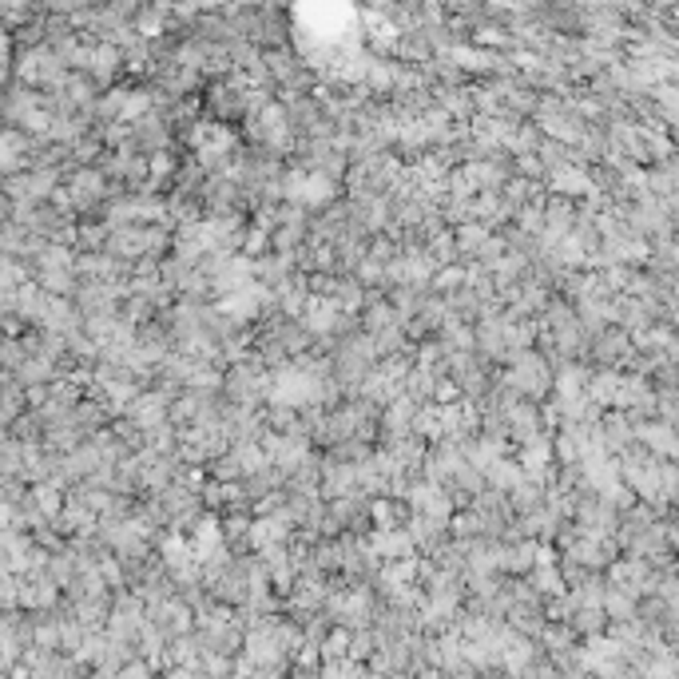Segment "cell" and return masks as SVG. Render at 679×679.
I'll return each mask as SVG.
<instances>
[{"instance_id":"cell-1","label":"cell","mask_w":679,"mask_h":679,"mask_svg":"<svg viewBox=\"0 0 679 679\" xmlns=\"http://www.w3.org/2000/svg\"><path fill=\"white\" fill-rule=\"evenodd\" d=\"M291 195H294V199H302V203H322V199H330V183L318 179V175H306V179L291 183Z\"/></svg>"}]
</instances>
